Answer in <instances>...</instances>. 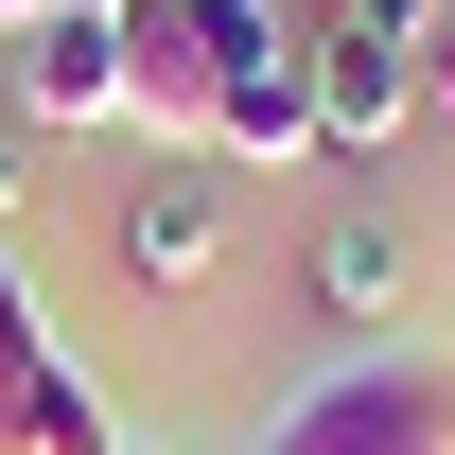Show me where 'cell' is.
Instances as JSON below:
<instances>
[{
    "instance_id": "6da1fadb",
    "label": "cell",
    "mask_w": 455,
    "mask_h": 455,
    "mask_svg": "<svg viewBox=\"0 0 455 455\" xmlns=\"http://www.w3.org/2000/svg\"><path fill=\"white\" fill-rule=\"evenodd\" d=\"M245 455H455V350H333Z\"/></svg>"
},
{
    "instance_id": "7a4b0ae2",
    "label": "cell",
    "mask_w": 455,
    "mask_h": 455,
    "mask_svg": "<svg viewBox=\"0 0 455 455\" xmlns=\"http://www.w3.org/2000/svg\"><path fill=\"white\" fill-rule=\"evenodd\" d=\"M193 36H211V158L298 175L315 158V36L281 0H193Z\"/></svg>"
},
{
    "instance_id": "3957f363",
    "label": "cell",
    "mask_w": 455,
    "mask_h": 455,
    "mask_svg": "<svg viewBox=\"0 0 455 455\" xmlns=\"http://www.w3.org/2000/svg\"><path fill=\"white\" fill-rule=\"evenodd\" d=\"M0 106L36 123H123V0H70V18H36V36H0Z\"/></svg>"
},
{
    "instance_id": "277c9868",
    "label": "cell",
    "mask_w": 455,
    "mask_h": 455,
    "mask_svg": "<svg viewBox=\"0 0 455 455\" xmlns=\"http://www.w3.org/2000/svg\"><path fill=\"white\" fill-rule=\"evenodd\" d=\"M123 123L158 158H211V36H193V0H123Z\"/></svg>"
},
{
    "instance_id": "5b68a950",
    "label": "cell",
    "mask_w": 455,
    "mask_h": 455,
    "mask_svg": "<svg viewBox=\"0 0 455 455\" xmlns=\"http://www.w3.org/2000/svg\"><path fill=\"white\" fill-rule=\"evenodd\" d=\"M403 123H420V53H403V36L315 18V158H386Z\"/></svg>"
},
{
    "instance_id": "8992f818",
    "label": "cell",
    "mask_w": 455,
    "mask_h": 455,
    "mask_svg": "<svg viewBox=\"0 0 455 455\" xmlns=\"http://www.w3.org/2000/svg\"><path fill=\"white\" fill-rule=\"evenodd\" d=\"M228 263V193H211V158H158L140 193H123V281H158V298H193Z\"/></svg>"
},
{
    "instance_id": "52a82bcc",
    "label": "cell",
    "mask_w": 455,
    "mask_h": 455,
    "mask_svg": "<svg viewBox=\"0 0 455 455\" xmlns=\"http://www.w3.org/2000/svg\"><path fill=\"white\" fill-rule=\"evenodd\" d=\"M315 315H333V333H386L403 315V245L386 228H333V245H315Z\"/></svg>"
},
{
    "instance_id": "ba28073f",
    "label": "cell",
    "mask_w": 455,
    "mask_h": 455,
    "mask_svg": "<svg viewBox=\"0 0 455 455\" xmlns=\"http://www.w3.org/2000/svg\"><path fill=\"white\" fill-rule=\"evenodd\" d=\"M18 211H36V123L0 106V245H18Z\"/></svg>"
},
{
    "instance_id": "9c48e42d",
    "label": "cell",
    "mask_w": 455,
    "mask_h": 455,
    "mask_svg": "<svg viewBox=\"0 0 455 455\" xmlns=\"http://www.w3.org/2000/svg\"><path fill=\"white\" fill-rule=\"evenodd\" d=\"M420 123H438V140H455V18H438V36H420Z\"/></svg>"
},
{
    "instance_id": "30bf717a",
    "label": "cell",
    "mask_w": 455,
    "mask_h": 455,
    "mask_svg": "<svg viewBox=\"0 0 455 455\" xmlns=\"http://www.w3.org/2000/svg\"><path fill=\"white\" fill-rule=\"evenodd\" d=\"M123 455H140V438H123Z\"/></svg>"
}]
</instances>
